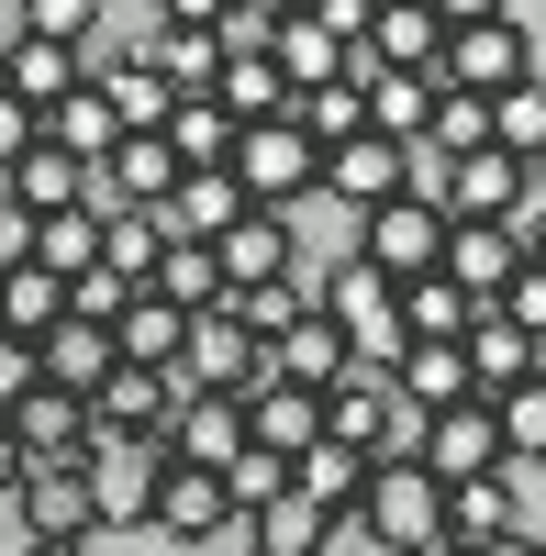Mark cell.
Masks as SVG:
<instances>
[{"label": "cell", "mask_w": 546, "mask_h": 556, "mask_svg": "<svg viewBox=\"0 0 546 556\" xmlns=\"http://www.w3.org/2000/svg\"><path fill=\"white\" fill-rule=\"evenodd\" d=\"M446 89H469V101H502V89L535 78V23L502 12V0H446Z\"/></svg>", "instance_id": "obj_1"}, {"label": "cell", "mask_w": 546, "mask_h": 556, "mask_svg": "<svg viewBox=\"0 0 546 556\" xmlns=\"http://www.w3.org/2000/svg\"><path fill=\"white\" fill-rule=\"evenodd\" d=\"M235 190H246V212H301L324 190V146L301 123H246L235 134Z\"/></svg>", "instance_id": "obj_2"}, {"label": "cell", "mask_w": 546, "mask_h": 556, "mask_svg": "<svg viewBox=\"0 0 546 556\" xmlns=\"http://www.w3.org/2000/svg\"><path fill=\"white\" fill-rule=\"evenodd\" d=\"M89 513H101V534H123V523H146V501H157V479H167V434H89Z\"/></svg>", "instance_id": "obj_3"}, {"label": "cell", "mask_w": 546, "mask_h": 556, "mask_svg": "<svg viewBox=\"0 0 546 556\" xmlns=\"http://www.w3.org/2000/svg\"><path fill=\"white\" fill-rule=\"evenodd\" d=\"M435 256H446V212L435 201H380L369 223H357V267H380L390 290H413V278H435Z\"/></svg>", "instance_id": "obj_4"}, {"label": "cell", "mask_w": 546, "mask_h": 556, "mask_svg": "<svg viewBox=\"0 0 546 556\" xmlns=\"http://www.w3.org/2000/svg\"><path fill=\"white\" fill-rule=\"evenodd\" d=\"M424 479H435V490L513 479V456H502V412H491V401H458V412H435V424H424Z\"/></svg>", "instance_id": "obj_5"}, {"label": "cell", "mask_w": 546, "mask_h": 556, "mask_svg": "<svg viewBox=\"0 0 546 556\" xmlns=\"http://www.w3.org/2000/svg\"><path fill=\"white\" fill-rule=\"evenodd\" d=\"M146 67L167 78V101H212L223 78V45H212V0H167L146 23Z\"/></svg>", "instance_id": "obj_6"}, {"label": "cell", "mask_w": 546, "mask_h": 556, "mask_svg": "<svg viewBox=\"0 0 546 556\" xmlns=\"http://www.w3.org/2000/svg\"><path fill=\"white\" fill-rule=\"evenodd\" d=\"M146 534H167V545H223V556H235V501H223L212 468H178V456H167V479H157V501H146Z\"/></svg>", "instance_id": "obj_7"}, {"label": "cell", "mask_w": 546, "mask_h": 556, "mask_svg": "<svg viewBox=\"0 0 546 556\" xmlns=\"http://www.w3.org/2000/svg\"><path fill=\"white\" fill-rule=\"evenodd\" d=\"M357 67H380V78H435L446 67V0H380L369 12V56Z\"/></svg>", "instance_id": "obj_8"}, {"label": "cell", "mask_w": 546, "mask_h": 556, "mask_svg": "<svg viewBox=\"0 0 546 556\" xmlns=\"http://www.w3.org/2000/svg\"><path fill=\"white\" fill-rule=\"evenodd\" d=\"M178 178H190V167L167 156V134H123V146L89 167V212H157Z\"/></svg>", "instance_id": "obj_9"}, {"label": "cell", "mask_w": 546, "mask_h": 556, "mask_svg": "<svg viewBox=\"0 0 546 556\" xmlns=\"http://www.w3.org/2000/svg\"><path fill=\"white\" fill-rule=\"evenodd\" d=\"M357 523H369L390 556H413V545H435V523H446V490H435L424 468H380L369 501H357Z\"/></svg>", "instance_id": "obj_10"}, {"label": "cell", "mask_w": 546, "mask_h": 556, "mask_svg": "<svg viewBox=\"0 0 546 556\" xmlns=\"http://www.w3.org/2000/svg\"><path fill=\"white\" fill-rule=\"evenodd\" d=\"M212 267H223V301H235V290H268V278H290V267H312V256H301V223H290V212H246L235 235L212 245Z\"/></svg>", "instance_id": "obj_11"}, {"label": "cell", "mask_w": 546, "mask_h": 556, "mask_svg": "<svg viewBox=\"0 0 546 556\" xmlns=\"http://www.w3.org/2000/svg\"><path fill=\"white\" fill-rule=\"evenodd\" d=\"M257 434H246V401H212V390H178V412H167V456H178V468H235V456H246Z\"/></svg>", "instance_id": "obj_12"}, {"label": "cell", "mask_w": 546, "mask_h": 556, "mask_svg": "<svg viewBox=\"0 0 546 556\" xmlns=\"http://www.w3.org/2000/svg\"><path fill=\"white\" fill-rule=\"evenodd\" d=\"M435 278H458V290H469L480 312H502V290L524 278V245L502 235V223H446V256H435Z\"/></svg>", "instance_id": "obj_13"}, {"label": "cell", "mask_w": 546, "mask_h": 556, "mask_svg": "<svg viewBox=\"0 0 546 556\" xmlns=\"http://www.w3.org/2000/svg\"><path fill=\"white\" fill-rule=\"evenodd\" d=\"M12 445H23V479H34V468H89V401L34 390V401L12 412Z\"/></svg>", "instance_id": "obj_14"}, {"label": "cell", "mask_w": 546, "mask_h": 556, "mask_svg": "<svg viewBox=\"0 0 546 556\" xmlns=\"http://www.w3.org/2000/svg\"><path fill=\"white\" fill-rule=\"evenodd\" d=\"M246 223V190H235V167H212V178H178V190L157 201V235L167 245H223Z\"/></svg>", "instance_id": "obj_15"}, {"label": "cell", "mask_w": 546, "mask_h": 556, "mask_svg": "<svg viewBox=\"0 0 546 556\" xmlns=\"http://www.w3.org/2000/svg\"><path fill=\"white\" fill-rule=\"evenodd\" d=\"M458 556H491L502 534H524V479H469V490H446V523H435Z\"/></svg>", "instance_id": "obj_16"}, {"label": "cell", "mask_w": 546, "mask_h": 556, "mask_svg": "<svg viewBox=\"0 0 546 556\" xmlns=\"http://www.w3.org/2000/svg\"><path fill=\"white\" fill-rule=\"evenodd\" d=\"M12 501H23L34 545H101V513H89V479H78V468H34Z\"/></svg>", "instance_id": "obj_17"}, {"label": "cell", "mask_w": 546, "mask_h": 556, "mask_svg": "<svg viewBox=\"0 0 546 556\" xmlns=\"http://www.w3.org/2000/svg\"><path fill=\"white\" fill-rule=\"evenodd\" d=\"M34 367H45V390H67V401H89V390H101L112 379V367H123V345H112V323H57V334H45L34 345Z\"/></svg>", "instance_id": "obj_18"}, {"label": "cell", "mask_w": 546, "mask_h": 556, "mask_svg": "<svg viewBox=\"0 0 546 556\" xmlns=\"http://www.w3.org/2000/svg\"><path fill=\"white\" fill-rule=\"evenodd\" d=\"M178 412V379H157V367H112L101 390H89V434H167Z\"/></svg>", "instance_id": "obj_19"}, {"label": "cell", "mask_w": 546, "mask_h": 556, "mask_svg": "<svg viewBox=\"0 0 546 556\" xmlns=\"http://www.w3.org/2000/svg\"><path fill=\"white\" fill-rule=\"evenodd\" d=\"M324 201H346L357 223H369L380 201H401V146H380V134L335 146V156H324Z\"/></svg>", "instance_id": "obj_20"}, {"label": "cell", "mask_w": 546, "mask_h": 556, "mask_svg": "<svg viewBox=\"0 0 546 556\" xmlns=\"http://www.w3.org/2000/svg\"><path fill=\"white\" fill-rule=\"evenodd\" d=\"M246 434H257L268 456H312V445H324V390H290V379H268V390L246 401Z\"/></svg>", "instance_id": "obj_21"}, {"label": "cell", "mask_w": 546, "mask_h": 556, "mask_svg": "<svg viewBox=\"0 0 546 556\" xmlns=\"http://www.w3.org/2000/svg\"><path fill=\"white\" fill-rule=\"evenodd\" d=\"M268 67L290 78V101H312V89H335V78L357 67V45H335V34H324V23H312L301 0H290V23H280V56H268Z\"/></svg>", "instance_id": "obj_22"}, {"label": "cell", "mask_w": 546, "mask_h": 556, "mask_svg": "<svg viewBox=\"0 0 546 556\" xmlns=\"http://www.w3.org/2000/svg\"><path fill=\"white\" fill-rule=\"evenodd\" d=\"M324 434L357 445V456H380V434H390V379L380 367H346V379L324 390Z\"/></svg>", "instance_id": "obj_23"}, {"label": "cell", "mask_w": 546, "mask_h": 556, "mask_svg": "<svg viewBox=\"0 0 546 556\" xmlns=\"http://www.w3.org/2000/svg\"><path fill=\"white\" fill-rule=\"evenodd\" d=\"M268 367H280V379H290V390H335V379H346V367H357V345L335 334V323H324V312H312V323H290V334H280V345H268Z\"/></svg>", "instance_id": "obj_24"}, {"label": "cell", "mask_w": 546, "mask_h": 556, "mask_svg": "<svg viewBox=\"0 0 546 556\" xmlns=\"http://www.w3.org/2000/svg\"><path fill=\"white\" fill-rule=\"evenodd\" d=\"M0 89H12V101H23L34 123H45L57 101H78V89H89V67H78V56H57V45H34V34H23V45H12V67H0Z\"/></svg>", "instance_id": "obj_25"}, {"label": "cell", "mask_w": 546, "mask_h": 556, "mask_svg": "<svg viewBox=\"0 0 546 556\" xmlns=\"http://www.w3.org/2000/svg\"><path fill=\"white\" fill-rule=\"evenodd\" d=\"M112 345H123V367H157V379H178V345H190V323H178L157 290H134L123 323H112Z\"/></svg>", "instance_id": "obj_26"}, {"label": "cell", "mask_w": 546, "mask_h": 556, "mask_svg": "<svg viewBox=\"0 0 546 556\" xmlns=\"http://www.w3.org/2000/svg\"><path fill=\"white\" fill-rule=\"evenodd\" d=\"M469 323H480V301L458 278H413L401 290V345H469Z\"/></svg>", "instance_id": "obj_27"}, {"label": "cell", "mask_w": 546, "mask_h": 556, "mask_svg": "<svg viewBox=\"0 0 546 556\" xmlns=\"http://www.w3.org/2000/svg\"><path fill=\"white\" fill-rule=\"evenodd\" d=\"M235 134H246V123L223 112V101H178V112H167V156L190 167V178H212V167H235Z\"/></svg>", "instance_id": "obj_28"}, {"label": "cell", "mask_w": 546, "mask_h": 556, "mask_svg": "<svg viewBox=\"0 0 546 556\" xmlns=\"http://www.w3.org/2000/svg\"><path fill=\"white\" fill-rule=\"evenodd\" d=\"M223 312H235L257 345H280L290 323H312V312H324V290H312V267H290V278H268V290H235Z\"/></svg>", "instance_id": "obj_29"}, {"label": "cell", "mask_w": 546, "mask_h": 556, "mask_svg": "<svg viewBox=\"0 0 546 556\" xmlns=\"http://www.w3.org/2000/svg\"><path fill=\"white\" fill-rule=\"evenodd\" d=\"M324 534H335V523L290 490V501H268L257 523H235V556H324Z\"/></svg>", "instance_id": "obj_30"}, {"label": "cell", "mask_w": 546, "mask_h": 556, "mask_svg": "<svg viewBox=\"0 0 546 556\" xmlns=\"http://www.w3.org/2000/svg\"><path fill=\"white\" fill-rule=\"evenodd\" d=\"M146 290H157L178 323H201V312H223V267H212V245H167Z\"/></svg>", "instance_id": "obj_31"}, {"label": "cell", "mask_w": 546, "mask_h": 556, "mask_svg": "<svg viewBox=\"0 0 546 556\" xmlns=\"http://www.w3.org/2000/svg\"><path fill=\"white\" fill-rule=\"evenodd\" d=\"M57 323H67V278H45V267H12V278H0V334L45 345Z\"/></svg>", "instance_id": "obj_32"}, {"label": "cell", "mask_w": 546, "mask_h": 556, "mask_svg": "<svg viewBox=\"0 0 546 556\" xmlns=\"http://www.w3.org/2000/svg\"><path fill=\"white\" fill-rule=\"evenodd\" d=\"M45 146H57V156H78V167H101V156L123 146V123H112V101H101V89H78V101H57V112H45Z\"/></svg>", "instance_id": "obj_33"}, {"label": "cell", "mask_w": 546, "mask_h": 556, "mask_svg": "<svg viewBox=\"0 0 546 556\" xmlns=\"http://www.w3.org/2000/svg\"><path fill=\"white\" fill-rule=\"evenodd\" d=\"M212 101L235 112V123H290V112H301V101H290V78L268 67V56H235V67L212 78Z\"/></svg>", "instance_id": "obj_34"}, {"label": "cell", "mask_w": 546, "mask_h": 556, "mask_svg": "<svg viewBox=\"0 0 546 556\" xmlns=\"http://www.w3.org/2000/svg\"><path fill=\"white\" fill-rule=\"evenodd\" d=\"M34 267L78 290V278L101 267V212H57V223H34Z\"/></svg>", "instance_id": "obj_35"}, {"label": "cell", "mask_w": 546, "mask_h": 556, "mask_svg": "<svg viewBox=\"0 0 546 556\" xmlns=\"http://www.w3.org/2000/svg\"><path fill=\"white\" fill-rule=\"evenodd\" d=\"M157 256H167L157 212H101V267L123 278V290H146V278H157Z\"/></svg>", "instance_id": "obj_36"}, {"label": "cell", "mask_w": 546, "mask_h": 556, "mask_svg": "<svg viewBox=\"0 0 546 556\" xmlns=\"http://www.w3.org/2000/svg\"><path fill=\"white\" fill-rule=\"evenodd\" d=\"M89 89L112 101V123H123V134H167V112H178V101H167V78H157L146 56H134V67H112V78H89Z\"/></svg>", "instance_id": "obj_37"}, {"label": "cell", "mask_w": 546, "mask_h": 556, "mask_svg": "<svg viewBox=\"0 0 546 556\" xmlns=\"http://www.w3.org/2000/svg\"><path fill=\"white\" fill-rule=\"evenodd\" d=\"M280 23H290V0H212L223 67H235V56H280Z\"/></svg>", "instance_id": "obj_38"}, {"label": "cell", "mask_w": 546, "mask_h": 556, "mask_svg": "<svg viewBox=\"0 0 546 556\" xmlns=\"http://www.w3.org/2000/svg\"><path fill=\"white\" fill-rule=\"evenodd\" d=\"M491 146H502L513 167H546V78H524V89L491 101Z\"/></svg>", "instance_id": "obj_39"}, {"label": "cell", "mask_w": 546, "mask_h": 556, "mask_svg": "<svg viewBox=\"0 0 546 556\" xmlns=\"http://www.w3.org/2000/svg\"><path fill=\"white\" fill-rule=\"evenodd\" d=\"M424 146H435L446 167L480 156V146H491V101H469V89H446V78H435V123H424Z\"/></svg>", "instance_id": "obj_40"}, {"label": "cell", "mask_w": 546, "mask_h": 556, "mask_svg": "<svg viewBox=\"0 0 546 556\" xmlns=\"http://www.w3.org/2000/svg\"><path fill=\"white\" fill-rule=\"evenodd\" d=\"M223 501H235V523H257L268 501H290V456H268V445H246L235 468H223Z\"/></svg>", "instance_id": "obj_41"}, {"label": "cell", "mask_w": 546, "mask_h": 556, "mask_svg": "<svg viewBox=\"0 0 546 556\" xmlns=\"http://www.w3.org/2000/svg\"><path fill=\"white\" fill-rule=\"evenodd\" d=\"M491 412H502V456H513V479L546 468V379H524L513 401H491Z\"/></svg>", "instance_id": "obj_42"}, {"label": "cell", "mask_w": 546, "mask_h": 556, "mask_svg": "<svg viewBox=\"0 0 546 556\" xmlns=\"http://www.w3.org/2000/svg\"><path fill=\"white\" fill-rule=\"evenodd\" d=\"M502 323H513L524 345H546V267H524L513 290H502Z\"/></svg>", "instance_id": "obj_43"}, {"label": "cell", "mask_w": 546, "mask_h": 556, "mask_svg": "<svg viewBox=\"0 0 546 556\" xmlns=\"http://www.w3.org/2000/svg\"><path fill=\"white\" fill-rule=\"evenodd\" d=\"M34 390H45V367H34V345H23V334H0V412H23Z\"/></svg>", "instance_id": "obj_44"}, {"label": "cell", "mask_w": 546, "mask_h": 556, "mask_svg": "<svg viewBox=\"0 0 546 556\" xmlns=\"http://www.w3.org/2000/svg\"><path fill=\"white\" fill-rule=\"evenodd\" d=\"M12 267H34V212L0 201V278H12Z\"/></svg>", "instance_id": "obj_45"}, {"label": "cell", "mask_w": 546, "mask_h": 556, "mask_svg": "<svg viewBox=\"0 0 546 556\" xmlns=\"http://www.w3.org/2000/svg\"><path fill=\"white\" fill-rule=\"evenodd\" d=\"M0 556H34V523H23V501H0Z\"/></svg>", "instance_id": "obj_46"}, {"label": "cell", "mask_w": 546, "mask_h": 556, "mask_svg": "<svg viewBox=\"0 0 546 556\" xmlns=\"http://www.w3.org/2000/svg\"><path fill=\"white\" fill-rule=\"evenodd\" d=\"M23 490V445H12V412H0V501Z\"/></svg>", "instance_id": "obj_47"}, {"label": "cell", "mask_w": 546, "mask_h": 556, "mask_svg": "<svg viewBox=\"0 0 546 556\" xmlns=\"http://www.w3.org/2000/svg\"><path fill=\"white\" fill-rule=\"evenodd\" d=\"M12 45H23V0H0V67H12Z\"/></svg>", "instance_id": "obj_48"}, {"label": "cell", "mask_w": 546, "mask_h": 556, "mask_svg": "<svg viewBox=\"0 0 546 556\" xmlns=\"http://www.w3.org/2000/svg\"><path fill=\"white\" fill-rule=\"evenodd\" d=\"M491 556H546V534L524 523V534H502V545H491Z\"/></svg>", "instance_id": "obj_49"}, {"label": "cell", "mask_w": 546, "mask_h": 556, "mask_svg": "<svg viewBox=\"0 0 546 556\" xmlns=\"http://www.w3.org/2000/svg\"><path fill=\"white\" fill-rule=\"evenodd\" d=\"M524 267H546V223H535V235H524Z\"/></svg>", "instance_id": "obj_50"}, {"label": "cell", "mask_w": 546, "mask_h": 556, "mask_svg": "<svg viewBox=\"0 0 546 556\" xmlns=\"http://www.w3.org/2000/svg\"><path fill=\"white\" fill-rule=\"evenodd\" d=\"M34 556H101V545H34Z\"/></svg>", "instance_id": "obj_51"}, {"label": "cell", "mask_w": 546, "mask_h": 556, "mask_svg": "<svg viewBox=\"0 0 546 556\" xmlns=\"http://www.w3.org/2000/svg\"><path fill=\"white\" fill-rule=\"evenodd\" d=\"M413 556H458V545H446V534H435V545H413Z\"/></svg>", "instance_id": "obj_52"}, {"label": "cell", "mask_w": 546, "mask_h": 556, "mask_svg": "<svg viewBox=\"0 0 546 556\" xmlns=\"http://www.w3.org/2000/svg\"><path fill=\"white\" fill-rule=\"evenodd\" d=\"M535 178H546V167H535Z\"/></svg>", "instance_id": "obj_53"}]
</instances>
